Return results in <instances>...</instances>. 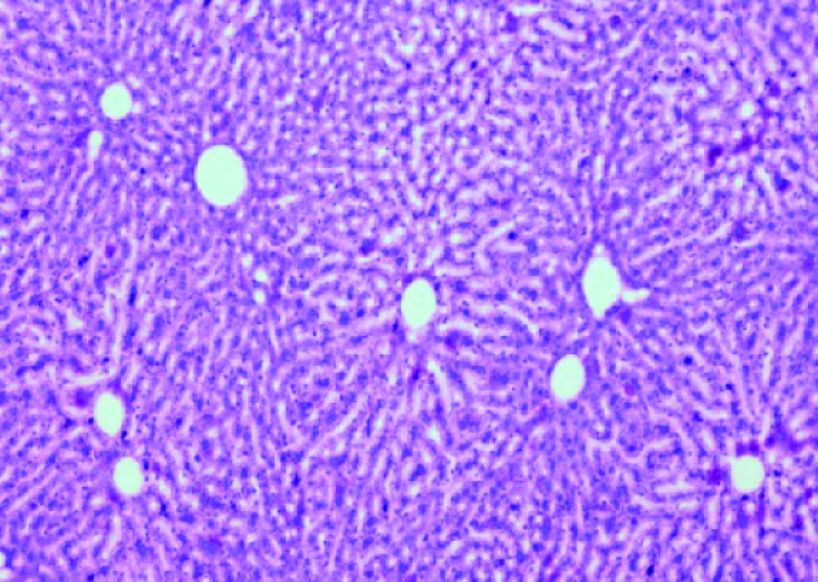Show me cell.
I'll list each match as a JSON object with an SVG mask.
<instances>
[{
	"instance_id": "obj_1",
	"label": "cell",
	"mask_w": 818,
	"mask_h": 582,
	"mask_svg": "<svg viewBox=\"0 0 818 582\" xmlns=\"http://www.w3.org/2000/svg\"><path fill=\"white\" fill-rule=\"evenodd\" d=\"M434 308H436V295H434L432 285L422 279L409 285L403 296L402 304L403 318L407 325L412 328L426 325L432 319Z\"/></svg>"
}]
</instances>
